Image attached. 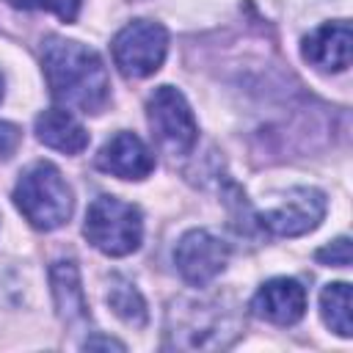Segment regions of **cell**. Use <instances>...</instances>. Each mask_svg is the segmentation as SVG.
<instances>
[{"label":"cell","mask_w":353,"mask_h":353,"mask_svg":"<svg viewBox=\"0 0 353 353\" xmlns=\"http://www.w3.org/2000/svg\"><path fill=\"white\" fill-rule=\"evenodd\" d=\"M41 66L55 102L83 113H99L110 99L102 58L72 39L50 36L41 47Z\"/></svg>","instance_id":"1"},{"label":"cell","mask_w":353,"mask_h":353,"mask_svg":"<svg viewBox=\"0 0 353 353\" xmlns=\"http://www.w3.org/2000/svg\"><path fill=\"white\" fill-rule=\"evenodd\" d=\"M19 141H22L19 127L11 121H0V160H8L19 149Z\"/></svg>","instance_id":"17"},{"label":"cell","mask_w":353,"mask_h":353,"mask_svg":"<svg viewBox=\"0 0 353 353\" xmlns=\"http://www.w3.org/2000/svg\"><path fill=\"white\" fill-rule=\"evenodd\" d=\"M314 259L323 262V265H331V268H347L350 265V240L347 237H336L334 243L323 245L314 254Z\"/></svg>","instance_id":"16"},{"label":"cell","mask_w":353,"mask_h":353,"mask_svg":"<svg viewBox=\"0 0 353 353\" xmlns=\"http://www.w3.org/2000/svg\"><path fill=\"white\" fill-rule=\"evenodd\" d=\"M174 262H176L179 276L188 284L204 287L226 268L229 245L207 229H190L188 234L179 237L174 248Z\"/></svg>","instance_id":"7"},{"label":"cell","mask_w":353,"mask_h":353,"mask_svg":"<svg viewBox=\"0 0 353 353\" xmlns=\"http://www.w3.org/2000/svg\"><path fill=\"white\" fill-rule=\"evenodd\" d=\"M50 281H52V298L58 306V317L69 325L88 320V306L85 295L80 287V273L72 259H58L50 268Z\"/></svg>","instance_id":"13"},{"label":"cell","mask_w":353,"mask_h":353,"mask_svg":"<svg viewBox=\"0 0 353 353\" xmlns=\"http://www.w3.org/2000/svg\"><path fill=\"white\" fill-rule=\"evenodd\" d=\"M251 312L273 325H292L306 312V290L295 279H270L251 298Z\"/></svg>","instance_id":"9"},{"label":"cell","mask_w":353,"mask_h":353,"mask_svg":"<svg viewBox=\"0 0 353 353\" xmlns=\"http://www.w3.org/2000/svg\"><path fill=\"white\" fill-rule=\"evenodd\" d=\"M168 345L182 350L201 347H226L240 334V325L232 312L218 301L179 298L168 309Z\"/></svg>","instance_id":"2"},{"label":"cell","mask_w":353,"mask_h":353,"mask_svg":"<svg viewBox=\"0 0 353 353\" xmlns=\"http://www.w3.org/2000/svg\"><path fill=\"white\" fill-rule=\"evenodd\" d=\"M323 215H325V196L317 188H292L279 207L262 212L256 221L270 234L298 237L317 229Z\"/></svg>","instance_id":"8"},{"label":"cell","mask_w":353,"mask_h":353,"mask_svg":"<svg viewBox=\"0 0 353 353\" xmlns=\"http://www.w3.org/2000/svg\"><path fill=\"white\" fill-rule=\"evenodd\" d=\"M80 3H83V0H39V6H44L47 11H52V14H55L58 19H63V22H72V19L77 17Z\"/></svg>","instance_id":"18"},{"label":"cell","mask_w":353,"mask_h":353,"mask_svg":"<svg viewBox=\"0 0 353 353\" xmlns=\"http://www.w3.org/2000/svg\"><path fill=\"white\" fill-rule=\"evenodd\" d=\"M146 119L154 141L171 154H188L196 146L199 124L182 91L174 85H160L146 102Z\"/></svg>","instance_id":"6"},{"label":"cell","mask_w":353,"mask_h":353,"mask_svg":"<svg viewBox=\"0 0 353 353\" xmlns=\"http://www.w3.org/2000/svg\"><path fill=\"white\" fill-rule=\"evenodd\" d=\"M303 58L320 72H342L350 66V25L345 19L325 22L303 39Z\"/></svg>","instance_id":"11"},{"label":"cell","mask_w":353,"mask_h":353,"mask_svg":"<svg viewBox=\"0 0 353 353\" xmlns=\"http://www.w3.org/2000/svg\"><path fill=\"white\" fill-rule=\"evenodd\" d=\"M85 240L108 254V256H127L138 251L143 240V218L141 210L130 201H121L116 196H99L91 201L83 223Z\"/></svg>","instance_id":"4"},{"label":"cell","mask_w":353,"mask_h":353,"mask_svg":"<svg viewBox=\"0 0 353 353\" xmlns=\"http://www.w3.org/2000/svg\"><path fill=\"white\" fill-rule=\"evenodd\" d=\"M83 347L85 350H91V347H116V350H124V345L121 342H116V339H110V336H88L85 342H83Z\"/></svg>","instance_id":"19"},{"label":"cell","mask_w":353,"mask_h":353,"mask_svg":"<svg viewBox=\"0 0 353 353\" xmlns=\"http://www.w3.org/2000/svg\"><path fill=\"white\" fill-rule=\"evenodd\" d=\"M168 52V33L160 22L135 19L124 25L113 39V63L124 77L141 80L154 74Z\"/></svg>","instance_id":"5"},{"label":"cell","mask_w":353,"mask_h":353,"mask_svg":"<svg viewBox=\"0 0 353 353\" xmlns=\"http://www.w3.org/2000/svg\"><path fill=\"white\" fill-rule=\"evenodd\" d=\"M320 314H323V323L334 334L347 339L353 334V323H350V284H345V281L325 284L323 292H320Z\"/></svg>","instance_id":"14"},{"label":"cell","mask_w":353,"mask_h":353,"mask_svg":"<svg viewBox=\"0 0 353 353\" xmlns=\"http://www.w3.org/2000/svg\"><path fill=\"white\" fill-rule=\"evenodd\" d=\"M0 99H3V77H0Z\"/></svg>","instance_id":"20"},{"label":"cell","mask_w":353,"mask_h":353,"mask_svg":"<svg viewBox=\"0 0 353 353\" xmlns=\"http://www.w3.org/2000/svg\"><path fill=\"white\" fill-rule=\"evenodd\" d=\"M108 306L130 325L135 328H143L146 325V303L141 298V292L121 276H110V290H108Z\"/></svg>","instance_id":"15"},{"label":"cell","mask_w":353,"mask_h":353,"mask_svg":"<svg viewBox=\"0 0 353 353\" xmlns=\"http://www.w3.org/2000/svg\"><path fill=\"white\" fill-rule=\"evenodd\" d=\"M14 204L30 226L52 232L72 218L74 199L52 163H33L14 188Z\"/></svg>","instance_id":"3"},{"label":"cell","mask_w":353,"mask_h":353,"mask_svg":"<svg viewBox=\"0 0 353 353\" xmlns=\"http://www.w3.org/2000/svg\"><path fill=\"white\" fill-rule=\"evenodd\" d=\"M36 138L63 154H80L88 146L85 127L66 110H44L36 116Z\"/></svg>","instance_id":"12"},{"label":"cell","mask_w":353,"mask_h":353,"mask_svg":"<svg viewBox=\"0 0 353 353\" xmlns=\"http://www.w3.org/2000/svg\"><path fill=\"white\" fill-rule=\"evenodd\" d=\"M97 168L119 179H143L154 171V157L138 135L121 130L99 149Z\"/></svg>","instance_id":"10"}]
</instances>
